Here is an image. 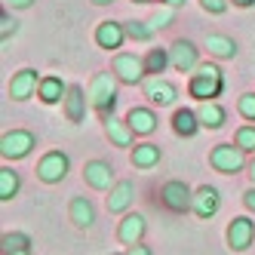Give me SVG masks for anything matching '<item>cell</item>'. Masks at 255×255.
<instances>
[{"label": "cell", "instance_id": "cell-1", "mask_svg": "<svg viewBox=\"0 0 255 255\" xmlns=\"http://www.w3.org/2000/svg\"><path fill=\"white\" fill-rule=\"evenodd\" d=\"M89 105L99 111L102 120L114 117L117 108V77L114 74H96L93 83H89Z\"/></svg>", "mask_w": 255, "mask_h": 255}, {"label": "cell", "instance_id": "cell-2", "mask_svg": "<svg viewBox=\"0 0 255 255\" xmlns=\"http://www.w3.org/2000/svg\"><path fill=\"white\" fill-rule=\"evenodd\" d=\"M222 89H225V77H222V71H218L215 65H200L197 74L188 83V93L194 99H200V102L218 99V96H222Z\"/></svg>", "mask_w": 255, "mask_h": 255}, {"label": "cell", "instance_id": "cell-3", "mask_svg": "<svg viewBox=\"0 0 255 255\" xmlns=\"http://www.w3.org/2000/svg\"><path fill=\"white\" fill-rule=\"evenodd\" d=\"M209 163H212V169L222 172V175H237L246 166V151L237 148V144H215L212 154H209Z\"/></svg>", "mask_w": 255, "mask_h": 255}, {"label": "cell", "instance_id": "cell-4", "mask_svg": "<svg viewBox=\"0 0 255 255\" xmlns=\"http://www.w3.org/2000/svg\"><path fill=\"white\" fill-rule=\"evenodd\" d=\"M144 59L132 56V52H120L114 56V77L126 86H135V83H144Z\"/></svg>", "mask_w": 255, "mask_h": 255}, {"label": "cell", "instance_id": "cell-5", "mask_svg": "<svg viewBox=\"0 0 255 255\" xmlns=\"http://www.w3.org/2000/svg\"><path fill=\"white\" fill-rule=\"evenodd\" d=\"M68 169H71L68 154H62V151H49V154H43L40 163H37V178L46 181V185H59V181L68 175Z\"/></svg>", "mask_w": 255, "mask_h": 255}, {"label": "cell", "instance_id": "cell-6", "mask_svg": "<svg viewBox=\"0 0 255 255\" xmlns=\"http://www.w3.org/2000/svg\"><path fill=\"white\" fill-rule=\"evenodd\" d=\"M31 148H34V132L28 129H12V132H3V138H0L3 160H22L31 154Z\"/></svg>", "mask_w": 255, "mask_h": 255}, {"label": "cell", "instance_id": "cell-7", "mask_svg": "<svg viewBox=\"0 0 255 255\" xmlns=\"http://www.w3.org/2000/svg\"><path fill=\"white\" fill-rule=\"evenodd\" d=\"M255 240V222L249 215H237L228 225V246L231 252H246Z\"/></svg>", "mask_w": 255, "mask_h": 255}, {"label": "cell", "instance_id": "cell-8", "mask_svg": "<svg viewBox=\"0 0 255 255\" xmlns=\"http://www.w3.org/2000/svg\"><path fill=\"white\" fill-rule=\"evenodd\" d=\"M40 80L43 77H37L34 68H22L19 74H12V80H9V99L12 102H28L40 89Z\"/></svg>", "mask_w": 255, "mask_h": 255}, {"label": "cell", "instance_id": "cell-9", "mask_svg": "<svg viewBox=\"0 0 255 255\" xmlns=\"http://www.w3.org/2000/svg\"><path fill=\"white\" fill-rule=\"evenodd\" d=\"M169 59H172V68L188 74V71H197L200 68V49L191 43V40H175L169 46Z\"/></svg>", "mask_w": 255, "mask_h": 255}, {"label": "cell", "instance_id": "cell-10", "mask_svg": "<svg viewBox=\"0 0 255 255\" xmlns=\"http://www.w3.org/2000/svg\"><path fill=\"white\" fill-rule=\"evenodd\" d=\"M163 203L172 212H188L194 206V191L185 181H166V185H163Z\"/></svg>", "mask_w": 255, "mask_h": 255}, {"label": "cell", "instance_id": "cell-11", "mask_svg": "<svg viewBox=\"0 0 255 255\" xmlns=\"http://www.w3.org/2000/svg\"><path fill=\"white\" fill-rule=\"evenodd\" d=\"M83 178H86V185L96 188V191H108V188L117 185L111 163H105V160H89L86 166H83Z\"/></svg>", "mask_w": 255, "mask_h": 255}, {"label": "cell", "instance_id": "cell-12", "mask_svg": "<svg viewBox=\"0 0 255 255\" xmlns=\"http://www.w3.org/2000/svg\"><path fill=\"white\" fill-rule=\"evenodd\" d=\"M141 89H144V96H148L154 105H172L175 99H178V89L169 83V80H163V77H144V83H141Z\"/></svg>", "mask_w": 255, "mask_h": 255}, {"label": "cell", "instance_id": "cell-13", "mask_svg": "<svg viewBox=\"0 0 255 255\" xmlns=\"http://www.w3.org/2000/svg\"><path fill=\"white\" fill-rule=\"evenodd\" d=\"M191 212L197 218H203V222H206V218H212L218 212V191L212 185H200L194 191V206H191Z\"/></svg>", "mask_w": 255, "mask_h": 255}, {"label": "cell", "instance_id": "cell-14", "mask_svg": "<svg viewBox=\"0 0 255 255\" xmlns=\"http://www.w3.org/2000/svg\"><path fill=\"white\" fill-rule=\"evenodd\" d=\"M144 231H148V222H144V215H138V212H129L120 222V228H117V237H120V243H126V246H135V243H141V237H144Z\"/></svg>", "mask_w": 255, "mask_h": 255}, {"label": "cell", "instance_id": "cell-15", "mask_svg": "<svg viewBox=\"0 0 255 255\" xmlns=\"http://www.w3.org/2000/svg\"><path fill=\"white\" fill-rule=\"evenodd\" d=\"M123 40H126V28L120 22H102L96 28V43L102 49H120Z\"/></svg>", "mask_w": 255, "mask_h": 255}, {"label": "cell", "instance_id": "cell-16", "mask_svg": "<svg viewBox=\"0 0 255 255\" xmlns=\"http://www.w3.org/2000/svg\"><path fill=\"white\" fill-rule=\"evenodd\" d=\"M86 93H83V86H68V99H65V117L71 120V123H83V117H86Z\"/></svg>", "mask_w": 255, "mask_h": 255}, {"label": "cell", "instance_id": "cell-17", "mask_svg": "<svg viewBox=\"0 0 255 255\" xmlns=\"http://www.w3.org/2000/svg\"><path fill=\"white\" fill-rule=\"evenodd\" d=\"M68 212H71V222H74L77 231H86V228L96 225V209H93V203H89L86 197H74Z\"/></svg>", "mask_w": 255, "mask_h": 255}, {"label": "cell", "instance_id": "cell-18", "mask_svg": "<svg viewBox=\"0 0 255 255\" xmlns=\"http://www.w3.org/2000/svg\"><path fill=\"white\" fill-rule=\"evenodd\" d=\"M132 200H135V185L132 181H117L111 188V197H108V212H126Z\"/></svg>", "mask_w": 255, "mask_h": 255}, {"label": "cell", "instance_id": "cell-19", "mask_svg": "<svg viewBox=\"0 0 255 255\" xmlns=\"http://www.w3.org/2000/svg\"><path fill=\"white\" fill-rule=\"evenodd\" d=\"M200 117H197V111H191V108H178V111L172 114V129L178 132V135H185V138H194L197 132H200Z\"/></svg>", "mask_w": 255, "mask_h": 255}, {"label": "cell", "instance_id": "cell-20", "mask_svg": "<svg viewBox=\"0 0 255 255\" xmlns=\"http://www.w3.org/2000/svg\"><path fill=\"white\" fill-rule=\"evenodd\" d=\"M126 123L132 126L135 135H151L157 129V114L148 111V108H132V111L126 114Z\"/></svg>", "mask_w": 255, "mask_h": 255}, {"label": "cell", "instance_id": "cell-21", "mask_svg": "<svg viewBox=\"0 0 255 255\" xmlns=\"http://www.w3.org/2000/svg\"><path fill=\"white\" fill-rule=\"evenodd\" d=\"M105 132H108V138H111L117 148H129L132 138H135L132 126L126 123V120H117V117H108V120H105Z\"/></svg>", "mask_w": 255, "mask_h": 255}, {"label": "cell", "instance_id": "cell-22", "mask_svg": "<svg viewBox=\"0 0 255 255\" xmlns=\"http://www.w3.org/2000/svg\"><path fill=\"white\" fill-rule=\"evenodd\" d=\"M37 96H40L43 105H56V102H65L68 99V86L62 83V77H43Z\"/></svg>", "mask_w": 255, "mask_h": 255}, {"label": "cell", "instance_id": "cell-23", "mask_svg": "<svg viewBox=\"0 0 255 255\" xmlns=\"http://www.w3.org/2000/svg\"><path fill=\"white\" fill-rule=\"evenodd\" d=\"M160 157H163L160 144H151V141L135 144V148H132V166H138V169H151V166H157V163H160Z\"/></svg>", "mask_w": 255, "mask_h": 255}, {"label": "cell", "instance_id": "cell-24", "mask_svg": "<svg viewBox=\"0 0 255 255\" xmlns=\"http://www.w3.org/2000/svg\"><path fill=\"white\" fill-rule=\"evenodd\" d=\"M197 117H200V123H203L206 129H222V123H225V108L215 105V102H200Z\"/></svg>", "mask_w": 255, "mask_h": 255}, {"label": "cell", "instance_id": "cell-25", "mask_svg": "<svg viewBox=\"0 0 255 255\" xmlns=\"http://www.w3.org/2000/svg\"><path fill=\"white\" fill-rule=\"evenodd\" d=\"M206 49H209V56H215V59H234L237 56V43L231 37H225V34H209V37H206Z\"/></svg>", "mask_w": 255, "mask_h": 255}, {"label": "cell", "instance_id": "cell-26", "mask_svg": "<svg viewBox=\"0 0 255 255\" xmlns=\"http://www.w3.org/2000/svg\"><path fill=\"white\" fill-rule=\"evenodd\" d=\"M25 249H31V237L28 234L12 231V234L0 237V252H3V255H15V252H25Z\"/></svg>", "mask_w": 255, "mask_h": 255}, {"label": "cell", "instance_id": "cell-27", "mask_svg": "<svg viewBox=\"0 0 255 255\" xmlns=\"http://www.w3.org/2000/svg\"><path fill=\"white\" fill-rule=\"evenodd\" d=\"M172 65V59H169V49H151L148 56H144V71H148L151 77H160L163 71H166Z\"/></svg>", "mask_w": 255, "mask_h": 255}, {"label": "cell", "instance_id": "cell-28", "mask_svg": "<svg viewBox=\"0 0 255 255\" xmlns=\"http://www.w3.org/2000/svg\"><path fill=\"white\" fill-rule=\"evenodd\" d=\"M19 188H22V178H19V172H15V169H9V166H3V169H0V200H12L15 194H19Z\"/></svg>", "mask_w": 255, "mask_h": 255}, {"label": "cell", "instance_id": "cell-29", "mask_svg": "<svg viewBox=\"0 0 255 255\" xmlns=\"http://www.w3.org/2000/svg\"><path fill=\"white\" fill-rule=\"evenodd\" d=\"M123 28H126V37H132L138 43H144V40L154 37V31H151L148 22H123Z\"/></svg>", "mask_w": 255, "mask_h": 255}, {"label": "cell", "instance_id": "cell-30", "mask_svg": "<svg viewBox=\"0 0 255 255\" xmlns=\"http://www.w3.org/2000/svg\"><path fill=\"white\" fill-rule=\"evenodd\" d=\"M234 144H237V148H243L246 154L255 151V126H240L237 135H234Z\"/></svg>", "mask_w": 255, "mask_h": 255}, {"label": "cell", "instance_id": "cell-31", "mask_svg": "<svg viewBox=\"0 0 255 255\" xmlns=\"http://www.w3.org/2000/svg\"><path fill=\"white\" fill-rule=\"evenodd\" d=\"M237 111H240V117H243V120L255 123V93L240 96V102H237Z\"/></svg>", "mask_w": 255, "mask_h": 255}, {"label": "cell", "instance_id": "cell-32", "mask_svg": "<svg viewBox=\"0 0 255 255\" xmlns=\"http://www.w3.org/2000/svg\"><path fill=\"white\" fill-rule=\"evenodd\" d=\"M172 9H175V6H163V9H157V12L151 15V19H148V25H151V31H154V34L172 22Z\"/></svg>", "mask_w": 255, "mask_h": 255}, {"label": "cell", "instance_id": "cell-33", "mask_svg": "<svg viewBox=\"0 0 255 255\" xmlns=\"http://www.w3.org/2000/svg\"><path fill=\"white\" fill-rule=\"evenodd\" d=\"M15 31H19V22H15L12 15H9V12L3 9V12H0V40L6 43V40L12 37V34H15Z\"/></svg>", "mask_w": 255, "mask_h": 255}, {"label": "cell", "instance_id": "cell-34", "mask_svg": "<svg viewBox=\"0 0 255 255\" xmlns=\"http://www.w3.org/2000/svg\"><path fill=\"white\" fill-rule=\"evenodd\" d=\"M228 3L231 0H200V6H203L206 12H212V15H222L228 9Z\"/></svg>", "mask_w": 255, "mask_h": 255}, {"label": "cell", "instance_id": "cell-35", "mask_svg": "<svg viewBox=\"0 0 255 255\" xmlns=\"http://www.w3.org/2000/svg\"><path fill=\"white\" fill-rule=\"evenodd\" d=\"M243 203H246L249 212H255V188H249V191L243 194Z\"/></svg>", "mask_w": 255, "mask_h": 255}, {"label": "cell", "instance_id": "cell-36", "mask_svg": "<svg viewBox=\"0 0 255 255\" xmlns=\"http://www.w3.org/2000/svg\"><path fill=\"white\" fill-rule=\"evenodd\" d=\"M126 255H154L148 246H141V243H135V246H129V252H126Z\"/></svg>", "mask_w": 255, "mask_h": 255}, {"label": "cell", "instance_id": "cell-37", "mask_svg": "<svg viewBox=\"0 0 255 255\" xmlns=\"http://www.w3.org/2000/svg\"><path fill=\"white\" fill-rule=\"evenodd\" d=\"M6 3H9V6H15V9H25V6H31V3H34V0H6Z\"/></svg>", "mask_w": 255, "mask_h": 255}, {"label": "cell", "instance_id": "cell-38", "mask_svg": "<svg viewBox=\"0 0 255 255\" xmlns=\"http://www.w3.org/2000/svg\"><path fill=\"white\" fill-rule=\"evenodd\" d=\"M231 3H234V6H252L255 0H231Z\"/></svg>", "mask_w": 255, "mask_h": 255}, {"label": "cell", "instance_id": "cell-39", "mask_svg": "<svg viewBox=\"0 0 255 255\" xmlns=\"http://www.w3.org/2000/svg\"><path fill=\"white\" fill-rule=\"evenodd\" d=\"M185 0H163V6H181Z\"/></svg>", "mask_w": 255, "mask_h": 255}, {"label": "cell", "instance_id": "cell-40", "mask_svg": "<svg viewBox=\"0 0 255 255\" xmlns=\"http://www.w3.org/2000/svg\"><path fill=\"white\" fill-rule=\"evenodd\" d=\"M96 6H108V3H114V0H93Z\"/></svg>", "mask_w": 255, "mask_h": 255}, {"label": "cell", "instance_id": "cell-41", "mask_svg": "<svg viewBox=\"0 0 255 255\" xmlns=\"http://www.w3.org/2000/svg\"><path fill=\"white\" fill-rule=\"evenodd\" d=\"M249 175H252V181H255V160L249 163Z\"/></svg>", "mask_w": 255, "mask_h": 255}, {"label": "cell", "instance_id": "cell-42", "mask_svg": "<svg viewBox=\"0 0 255 255\" xmlns=\"http://www.w3.org/2000/svg\"><path fill=\"white\" fill-rule=\"evenodd\" d=\"M15 255H31V249H25V252H15Z\"/></svg>", "mask_w": 255, "mask_h": 255}, {"label": "cell", "instance_id": "cell-43", "mask_svg": "<svg viewBox=\"0 0 255 255\" xmlns=\"http://www.w3.org/2000/svg\"><path fill=\"white\" fill-rule=\"evenodd\" d=\"M132 3H148V0H132Z\"/></svg>", "mask_w": 255, "mask_h": 255}]
</instances>
